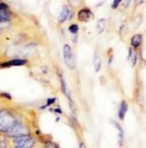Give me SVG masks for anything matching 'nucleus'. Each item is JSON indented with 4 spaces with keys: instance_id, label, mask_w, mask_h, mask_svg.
Here are the masks:
<instances>
[{
    "instance_id": "3",
    "label": "nucleus",
    "mask_w": 146,
    "mask_h": 148,
    "mask_svg": "<svg viewBox=\"0 0 146 148\" xmlns=\"http://www.w3.org/2000/svg\"><path fill=\"white\" fill-rule=\"evenodd\" d=\"M62 57L65 65L69 69H74L76 67V59L72 48L68 44H64L62 47Z\"/></svg>"
},
{
    "instance_id": "20",
    "label": "nucleus",
    "mask_w": 146,
    "mask_h": 148,
    "mask_svg": "<svg viewBox=\"0 0 146 148\" xmlns=\"http://www.w3.org/2000/svg\"><path fill=\"white\" fill-rule=\"evenodd\" d=\"M131 2H132V0H126V2H125V7L128 8L130 6V4H131Z\"/></svg>"
},
{
    "instance_id": "16",
    "label": "nucleus",
    "mask_w": 146,
    "mask_h": 148,
    "mask_svg": "<svg viewBox=\"0 0 146 148\" xmlns=\"http://www.w3.org/2000/svg\"><path fill=\"white\" fill-rule=\"evenodd\" d=\"M105 26H106V21L104 18H101L97 22V33H102L103 31L105 29Z\"/></svg>"
},
{
    "instance_id": "11",
    "label": "nucleus",
    "mask_w": 146,
    "mask_h": 148,
    "mask_svg": "<svg viewBox=\"0 0 146 148\" xmlns=\"http://www.w3.org/2000/svg\"><path fill=\"white\" fill-rule=\"evenodd\" d=\"M70 11L68 9L67 6H63L62 11H60V17H58V22L60 23H64L67 18H69V16H70Z\"/></svg>"
},
{
    "instance_id": "17",
    "label": "nucleus",
    "mask_w": 146,
    "mask_h": 148,
    "mask_svg": "<svg viewBox=\"0 0 146 148\" xmlns=\"http://www.w3.org/2000/svg\"><path fill=\"white\" fill-rule=\"evenodd\" d=\"M68 30H69L70 33L77 34V32H78V30H79V27L77 25H71L69 27H68Z\"/></svg>"
},
{
    "instance_id": "10",
    "label": "nucleus",
    "mask_w": 146,
    "mask_h": 148,
    "mask_svg": "<svg viewBox=\"0 0 146 148\" xmlns=\"http://www.w3.org/2000/svg\"><path fill=\"white\" fill-rule=\"evenodd\" d=\"M93 17H94V14H93L89 8H84V9L80 10L78 13V18L81 22H88Z\"/></svg>"
},
{
    "instance_id": "19",
    "label": "nucleus",
    "mask_w": 146,
    "mask_h": 148,
    "mask_svg": "<svg viewBox=\"0 0 146 148\" xmlns=\"http://www.w3.org/2000/svg\"><path fill=\"white\" fill-rule=\"evenodd\" d=\"M78 148H88V146H87V144L85 143L84 141H79Z\"/></svg>"
},
{
    "instance_id": "6",
    "label": "nucleus",
    "mask_w": 146,
    "mask_h": 148,
    "mask_svg": "<svg viewBox=\"0 0 146 148\" xmlns=\"http://www.w3.org/2000/svg\"><path fill=\"white\" fill-rule=\"evenodd\" d=\"M111 124H112V126L116 129L117 136H118L119 146L122 147V146H123V144H124V141H125V132H124V129L122 128V126L118 122H117V121H115V120H111Z\"/></svg>"
},
{
    "instance_id": "5",
    "label": "nucleus",
    "mask_w": 146,
    "mask_h": 148,
    "mask_svg": "<svg viewBox=\"0 0 146 148\" xmlns=\"http://www.w3.org/2000/svg\"><path fill=\"white\" fill-rule=\"evenodd\" d=\"M38 148H60V146L53 139L51 136L41 134Z\"/></svg>"
},
{
    "instance_id": "7",
    "label": "nucleus",
    "mask_w": 146,
    "mask_h": 148,
    "mask_svg": "<svg viewBox=\"0 0 146 148\" xmlns=\"http://www.w3.org/2000/svg\"><path fill=\"white\" fill-rule=\"evenodd\" d=\"M11 18V12L9 10L7 4L5 3H0V23L8 22Z\"/></svg>"
},
{
    "instance_id": "12",
    "label": "nucleus",
    "mask_w": 146,
    "mask_h": 148,
    "mask_svg": "<svg viewBox=\"0 0 146 148\" xmlns=\"http://www.w3.org/2000/svg\"><path fill=\"white\" fill-rule=\"evenodd\" d=\"M93 64H94V68L95 70V72H99L101 69V65H102V60L99 58V56L95 53L94 55V59H93Z\"/></svg>"
},
{
    "instance_id": "18",
    "label": "nucleus",
    "mask_w": 146,
    "mask_h": 148,
    "mask_svg": "<svg viewBox=\"0 0 146 148\" xmlns=\"http://www.w3.org/2000/svg\"><path fill=\"white\" fill-rule=\"evenodd\" d=\"M121 1H122V0H114L113 4H112V8H113V9H116V8L118 7L119 5H120Z\"/></svg>"
},
{
    "instance_id": "1",
    "label": "nucleus",
    "mask_w": 146,
    "mask_h": 148,
    "mask_svg": "<svg viewBox=\"0 0 146 148\" xmlns=\"http://www.w3.org/2000/svg\"><path fill=\"white\" fill-rule=\"evenodd\" d=\"M40 133L35 110L13 100L0 99V136L14 138L25 134Z\"/></svg>"
},
{
    "instance_id": "2",
    "label": "nucleus",
    "mask_w": 146,
    "mask_h": 148,
    "mask_svg": "<svg viewBox=\"0 0 146 148\" xmlns=\"http://www.w3.org/2000/svg\"><path fill=\"white\" fill-rule=\"evenodd\" d=\"M41 134H31L9 138L10 148H38Z\"/></svg>"
},
{
    "instance_id": "13",
    "label": "nucleus",
    "mask_w": 146,
    "mask_h": 148,
    "mask_svg": "<svg viewBox=\"0 0 146 148\" xmlns=\"http://www.w3.org/2000/svg\"><path fill=\"white\" fill-rule=\"evenodd\" d=\"M141 42H142V35L141 34H135L132 37L131 39V45L134 49H136L141 45Z\"/></svg>"
},
{
    "instance_id": "14",
    "label": "nucleus",
    "mask_w": 146,
    "mask_h": 148,
    "mask_svg": "<svg viewBox=\"0 0 146 148\" xmlns=\"http://www.w3.org/2000/svg\"><path fill=\"white\" fill-rule=\"evenodd\" d=\"M48 111L53 113V114L56 115L57 117H60V116L63 114V110H62V108L60 107V104H56L54 106L50 107L49 109H48Z\"/></svg>"
},
{
    "instance_id": "9",
    "label": "nucleus",
    "mask_w": 146,
    "mask_h": 148,
    "mask_svg": "<svg viewBox=\"0 0 146 148\" xmlns=\"http://www.w3.org/2000/svg\"><path fill=\"white\" fill-rule=\"evenodd\" d=\"M128 110H129L128 101L123 99L120 102V105H119V108H118V118L120 119L121 121H123L125 117H126L127 113H128Z\"/></svg>"
},
{
    "instance_id": "15",
    "label": "nucleus",
    "mask_w": 146,
    "mask_h": 148,
    "mask_svg": "<svg viewBox=\"0 0 146 148\" xmlns=\"http://www.w3.org/2000/svg\"><path fill=\"white\" fill-rule=\"evenodd\" d=\"M128 59L130 60V62H131V65L132 67L135 66V64H136V60H137V56H136V53L134 52V50L130 49V52H129V57Z\"/></svg>"
},
{
    "instance_id": "4",
    "label": "nucleus",
    "mask_w": 146,
    "mask_h": 148,
    "mask_svg": "<svg viewBox=\"0 0 146 148\" xmlns=\"http://www.w3.org/2000/svg\"><path fill=\"white\" fill-rule=\"evenodd\" d=\"M28 60L26 59H21V58H17V59L8 60L5 62H0V68L4 69V68H10V67H18V66H25L27 64Z\"/></svg>"
},
{
    "instance_id": "21",
    "label": "nucleus",
    "mask_w": 146,
    "mask_h": 148,
    "mask_svg": "<svg viewBox=\"0 0 146 148\" xmlns=\"http://www.w3.org/2000/svg\"><path fill=\"white\" fill-rule=\"evenodd\" d=\"M140 2H141V0H135V3L136 4H139Z\"/></svg>"
},
{
    "instance_id": "8",
    "label": "nucleus",
    "mask_w": 146,
    "mask_h": 148,
    "mask_svg": "<svg viewBox=\"0 0 146 148\" xmlns=\"http://www.w3.org/2000/svg\"><path fill=\"white\" fill-rule=\"evenodd\" d=\"M58 97L56 96L48 97L47 99H45V101L43 102V103L39 106V110H42V111L48 110L50 107H52V106H54V105L58 104Z\"/></svg>"
}]
</instances>
